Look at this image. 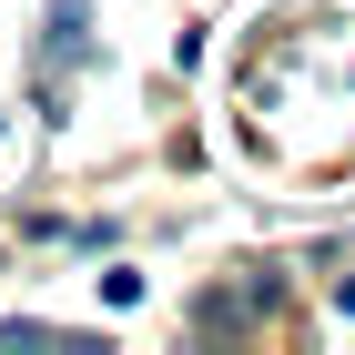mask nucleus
Masks as SVG:
<instances>
[{
	"mask_svg": "<svg viewBox=\"0 0 355 355\" xmlns=\"http://www.w3.org/2000/svg\"><path fill=\"white\" fill-rule=\"evenodd\" d=\"M335 304H345V315H355V284H335Z\"/></svg>",
	"mask_w": 355,
	"mask_h": 355,
	"instance_id": "f257e3e1",
	"label": "nucleus"
}]
</instances>
